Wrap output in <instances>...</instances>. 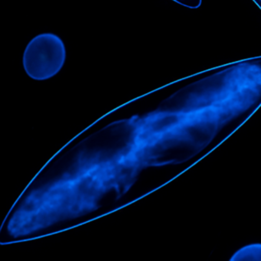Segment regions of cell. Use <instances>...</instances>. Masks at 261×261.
<instances>
[{
    "label": "cell",
    "instance_id": "277c9868",
    "mask_svg": "<svg viewBox=\"0 0 261 261\" xmlns=\"http://www.w3.org/2000/svg\"><path fill=\"white\" fill-rule=\"evenodd\" d=\"M256 6H257L258 8L261 10V0H252Z\"/></svg>",
    "mask_w": 261,
    "mask_h": 261
},
{
    "label": "cell",
    "instance_id": "6da1fadb",
    "mask_svg": "<svg viewBox=\"0 0 261 261\" xmlns=\"http://www.w3.org/2000/svg\"><path fill=\"white\" fill-rule=\"evenodd\" d=\"M60 165L16 208L30 233L89 215L112 194H126L148 168L163 166L152 115L106 125L79 143Z\"/></svg>",
    "mask_w": 261,
    "mask_h": 261
},
{
    "label": "cell",
    "instance_id": "3957f363",
    "mask_svg": "<svg viewBox=\"0 0 261 261\" xmlns=\"http://www.w3.org/2000/svg\"><path fill=\"white\" fill-rule=\"evenodd\" d=\"M230 260H261V244H249L239 249Z\"/></svg>",
    "mask_w": 261,
    "mask_h": 261
},
{
    "label": "cell",
    "instance_id": "7a4b0ae2",
    "mask_svg": "<svg viewBox=\"0 0 261 261\" xmlns=\"http://www.w3.org/2000/svg\"><path fill=\"white\" fill-rule=\"evenodd\" d=\"M66 59L63 41L55 34L45 33L35 37L25 48L23 67L31 79L45 81L62 69Z\"/></svg>",
    "mask_w": 261,
    "mask_h": 261
}]
</instances>
